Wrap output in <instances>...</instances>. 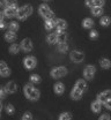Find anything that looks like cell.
Listing matches in <instances>:
<instances>
[{
    "label": "cell",
    "instance_id": "obj_26",
    "mask_svg": "<svg viewBox=\"0 0 111 120\" xmlns=\"http://www.w3.org/2000/svg\"><path fill=\"white\" fill-rule=\"evenodd\" d=\"M20 49H21V46H19L17 44H12L9 46V52L12 54H16V53H19Z\"/></svg>",
    "mask_w": 111,
    "mask_h": 120
},
{
    "label": "cell",
    "instance_id": "obj_19",
    "mask_svg": "<svg viewBox=\"0 0 111 120\" xmlns=\"http://www.w3.org/2000/svg\"><path fill=\"white\" fill-rule=\"evenodd\" d=\"M100 65H101L102 68L108 69V68H110L111 67V61L109 59H107V58H102V59L100 60Z\"/></svg>",
    "mask_w": 111,
    "mask_h": 120
},
{
    "label": "cell",
    "instance_id": "obj_29",
    "mask_svg": "<svg viewBox=\"0 0 111 120\" xmlns=\"http://www.w3.org/2000/svg\"><path fill=\"white\" fill-rule=\"evenodd\" d=\"M58 50H59L60 52H66V51L68 50V45H67V43H60V44L58 45Z\"/></svg>",
    "mask_w": 111,
    "mask_h": 120
},
{
    "label": "cell",
    "instance_id": "obj_23",
    "mask_svg": "<svg viewBox=\"0 0 111 120\" xmlns=\"http://www.w3.org/2000/svg\"><path fill=\"white\" fill-rule=\"evenodd\" d=\"M46 42H48L49 44L58 43V42H57V34H50L48 37H46Z\"/></svg>",
    "mask_w": 111,
    "mask_h": 120
},
{
    "label": "cell",
    "instance_id": "obj_39",
    "mask_svg": "<svg viewBox=\"0 0 111 120\" xmlns=\"http://www.w3.org/2000/svg\"><path fill=\"white\" fill-rule=\"evenodd\" d=\"M104 105H105V107H107L108 110H111V99L110 101H108V102H105Z\"/></svg>",
    "mask_w": 111,
    "mask_h": 120
},
{
    "label": "cell",
    "instance_id": "obj_5",
    "mask_svg": "<svg viewBox=\"0 0 111 120\" xmlns=\"http://www.w3.org/2000/svg\"><path fill=\"white\" fill-rule=\"evenodd\" d=\"M95 72H96L95 66H93V65L86 66V68L83 69V76H84V79L86 80H92L94 77V75H95Z\"/></svg>",
    "mask_w": 111,
    "mask_h": 120
},
{
    "label": "cell",
    "instance_id": "obj_6",
    "mask_svg": "<svg viewBox=\"0 0 111 120\" xmlns=\"http://www.w3.org/2000/svg\"><path fill=\"white\" fill-rule=\"evenodd\" d=\"M36 64H37V60L35 57L32 56H29V57H26L24 60H23V65L27 69H32L36 67Z\"/></svg>",
    "mask_w": 111,
    "mask_h": 120
},
{
    "label": "cell",
    "instance_id": "obj_7",
    "mask_svg": "<svg viewBox=\"0 0 111 120\" xmlns=\"http://www.w3.org/2000/svg\"><path fill=\"white\" fill-rule=\"evenodd\" d=\"M69 58H71L72 61H74V62H81L82 60L84 59V54H83L81 51L74 50V51H72V52H71Z\"/></svg>",
    "mask_w": 111,
    "mask_h": 120
},
{
    "label": "cell",
    "instance_id": "obj_42",
    "mask_svg": "<svg viewBox=\"0 0 111 120\" xmlns=\"http://www.w3.org/2000/svg\"><path fill=\"white\" fill-rule=\"evenodd\" d=\"M4 17H5V14H4L2 12H0V22L4 21Z\"/></svg>",
    "mask_w": 111,
    "mask_h": 120
},
{
    "label": "cell",
    "instance_id": "obj_24",
    "mask_svg": "<svg viewBox=\"0 0 111 120\" xmlns=\"http://www.w3.org/2000/svg\"><path fill=\"white\" fill-rule=\"evenodd\" d=\"M92 14L94 16H100V15L103 14V8L102 7H94L92 8Z\"/></svg>",
    "mask_w": 111,
    "mask_h": 120
},
{
    "label": "cell",
    "instance_id": "obj_16",
    "mask_svg": "<svg viewBox=\"0 0 111 120\" xmlns=\"http://www.w3.org/2000/svg\"><path fill=\"white\" fill-rule=\"evenodd\" d=\"M5 39L7 41V42H14L16 39V35L15 32H13V31H7L6 34H5Z\"/></svg>",
    "mask_w": 111,
    "mask_h": 120
},
{
    "label": "cell",
    "instance_id": "obj_11",
    "mask_svg": "<svg viewBox=\"0 0 111 120\" xmlns=\"http://www.w3.org/2000/svg\"><path fill=\"white\" fill-rule=\"evenodd\" d=\"M4 14H5L6 17L12 19V17L16 16V14H17V8L16 7H6L5 11H4Z\"/></svg>",
    "mask_w": 111,
    "mask_h": 120
},
{
    "label": "cell",
    "instance_id": "obj_2",
    "mask_svg": "<svg viewBox=\"0 0 111 120\" xmlns=\"http://www.w3.org/2000/svg\"><path fill=\"white\" fill-rule=\"evenodd\" d=\"M32 14V7L31 5H26L21 8L17 9V14H16V17L19 20H26L29 15Z\"/></svg>",
    "mask_w": 111,
    "mask_h": 120
},
{
    "label": "cell",
    "instance_id": "obj_12",
    "mask_svg": "<svg viewBox=\"0 0 111 120\" xmlns=\"http://www.w3.org/2000/svg\"><path fill=\"white\" fill-rule=\"evenodd\" d=\"M5 91H6V94H14L17 89V87H16V83L15 82H8L7 84H6V87L4 88Z\"/></svg>",
    "mask_w": 111,
    "mask_h": 120
},
{
    "label": "cell",
    "instance_id": "obj_22",
    "mask_svg": "<svg viewBox=\"0 0 111 120\" xmlns=\"http://www.w3.org/2000/svg\"><path fill=\"white\" fill-rule=\"evenodd\" d=\"M56 27V21L53 19H50V20H45V29L46 30H51Z\"/></svg>",
    "mask_w": 111,
    "mask_h": 120
},
{
    "label": "cell",
    "instance_id": "obj_32",
    "mask_svg": "<svg viewBox=\"0 0 111 120\" xmlns=\"http://www.w3.org/2000/svg\"><path fill=\"white\" fill-rule=\"evenodd\" d=\"M16 2V0H6V7H15Z\"/></svg>",
    "mask_w": 111,
    "mask_h": 120
},
{
    "label": "cell",
    "instance_id": "obj_15",
    "mask_svg": "<svg viewBox=\"0 0 111 120\" xmlns=\"http://www.w3.org/2000/svg\"><path fill=\"white\" fill-rule=\"evenodd\" d=\"M66 34L64 32L63 30H57V42L60 44V43H66Z\"/></svg>",
    "mask_w": 111,
    "mask_h": 120
},
{
    "label": "cell",
    "instance_id": "obj_8",
    "mask_svg": "<svg viewBox=\"0 0 111 120\" xmlns=\"http://www.w3.org/2000/svg\"><path fill=\"white\" fill-rule=\"evenodd\" d=\"M111 99V90H105L101 94L97 95V101H100L101 103H105Z\"/></svg>",
    "mask_w": 111,
    "mask_h": 120
},
{
    "label": "cell",
    "instance_id": "obj_35",
    "mask_svg": "<svg viewBox=\"0 0 111 120\" xmlns=\"http://www.w3.org/2000/svg\"><path fill=\"white\" fill-rule=\"evenodd\" d=\"M86 6L94 8L95 7V0H86Z\"/></svg>",
    "mask_w": 111,
    "mask_h": 120
},
{
    "label": "cell",
    "instance_id": "obj_40",
    "mask_svg": "<svg viewBox=\"0 0 111 120\" xmlns=\"http://www.w3.org/2000/svg\"><path fill=\"white\" fill-rule=\"evenodd\" d=\"M6 27H7V24H6L4 21H2V22H0V29H5Z\"/></svg>",
    "mask_w": 111,
    "mask_h": 120
},
{
    "label": "cell",
    "instance_id": "obj_41",
    "mask_svg": "<svg viewBox=\"0 0 111 120\" xmlns=\"http://www.w3.org/2000/svg\"><path fill=\"white\" fill-rule=\"evenodd\" d=\"M0 7H6V0H0Z\"/></svg>",
    "mask_w": 111,
    "mask_h": 120
},
{
    "label": "cell",
    "instance_id": "obj_36",
    "mask_svg": "<svg viewBox=\"0 0 111 120\" xmlns=\"http://www.w3.org/2000/svg\"><path fill=\"white\" fill-rule=\"evenodd\" d=\"M104 5V0H95V7H102Z\"/></svg>",
    "mask_w": 111,
    "mask_h": 120
},
{
    "label": "cell",
    "instance_id": "obj_38",
    "mask_svg": "<svg viewBox=\"0 0 111 120\" xmlns=\"http://www.w3.org/2000/svg\"><path fill=\"white\" fill-rule=\"evenodd\" d=\"M5 95H6V91L4 88H0V98H4L5 97Z\"/></svg>",
    "mask_w": 111,
    "mask_h": 120
},
{
    "label": "cell",
    "instance_id": "obj_43",
    "mask_svg": "<svg viewBox=\"0 0 111 120\" xmlns=\"http://www.w3.org/2000/svg\"><path fill=\"white\" fill-rule=\"evenodd\" d=\"M1 110H2V104H1V102H0V112H1Z\"/></svg>",
    "mask_w": 111,
    "mask_h": 120
},
{
    "label": "cell",
    "instance_id": "obj_10",
    "mask_svg": "<svg viewBox=\"0 0 111 120\" xmlns=\"http://www.w3.org/2000/svg\"><path fill=\"white\" fill-rule=\"evenodd\" d=\"M11 74V69L8 68V66L6 65L5 61H0V76L6 77Z\"/></svg>",
    "mask_w": 111,
    "mask_h": 120
},
{
    "label": "cell",
    "instance_id": "obj_44",
    "mask_svg": "<svg viewBox=\"0 0 111 120\" xmlns=\"http://www.w3.org/2000/svg\"><path fill=\"white\" fill-rule=\"evenodd\" d=\"M43 1H45V2H48V1H51V0H43Z\"/></svg>",
    "mask_w": 111,
    "mask_h": 120
},
{
    "label": "cell",
    "instance_id": "obj_13",
    "mask_svg": "<svg viewBox=\"0 0 111 120\" xmlns=\"http://www.w3.org/2000/svg\"><path fill=\"white\" fill-rule=\"evenodd\" d=\"M54 21H56V28H57V30H63L64 31L67 28V22L65 20H63V19H56Z\"/></svg>",
    "mask_w": 111,
    "mask_h": 120
},
{
    "label": "cell",
    "instance_id": "obj_21",
    "mask_svg": "<svg viewBox=\"0 0 111 120\" xmlns=\"http://www.w3.org/2000/svg\"><path fill=\"white\" fill-rule=\"evenodd\" d=\"M82 26H83V28L90 29V28H93V26H94V21H93L92 19L87 17V19H84V20H83V22H82Z\"/></svg>",
    "mask_w": 111,
    "mask_h": 120
},
{
    "label": "cell",
    "instance_id": "obj_33",
    "mask_svg": "<svg viewBox=\"0 0 111 120\" xmlns=\"http://www.w3.org/2000/svg\"><path fill=\"white\" fill-rule=\"evenodd\" d=\"M22 120H32V114L30 112H26L22 117Z\"/></svg>",
    "mask_w": 111,
    "mask_h": 120
},
{
    "label": "cell",
    "instance_id": "obj_1",
    "mask_svg": "<svg viewBox=\"0 0 111 120\" xmlns=\"http://www.w3.org/2000/svg\"><path fill=\"white\" fill-rule=\"evenodd\" d=\"M24 95L30 101H37L39 98V91H38V89H36L31 84H26L24 86Z\"/></svg>",
    "mask_w": 111,
    "mask_h": 120
},
{
    "label": "cell",
    "instance_id": "obj_34",
    "mask_svg": "<svg viewBox=\"0 0 111 120\" xmlns=\"http://www.w3.org/2000/svg\"><path fill=\"white\" fill-rule=\"evenodd\" d=\"M89 36H90V38H93V39H96V38L98 37V32H97L96 30H92V31L89 32Z\"/></svg>",
    "mask_w": 111,
    "mask_h": 120
},
{
    "label": "cell",
    "instance_id": "obj_14",
    "mask_svg": "<svg viewBox=\"0 0 111 120\" xmlns=\"http://www.w3.org/2000/svg\"><path fill=\"white\" fill-rule=\"evenodd\" d=\"M81 96H82V91L79 90L78 88H74V89L71 91V98L73 101H79L80 98H81Z\"/></svg>",
    "mask_w": 111,
    "mask_h": 120
},
{
    "label": "cell",
    "instance_id": "obj_37",
    "mask_svg": "<svg viewBox=\"0 0 111 120\" xmlns=\"http://www.w3.org/2000/svg\"><path fill=\"white\" fill-rule=\"evenodd\" d=\"M98 120H110V116H109V114H102V116L98 118Z\"/></svg>",
    "mask_w": 111,
    "mask_h": 120
},
{
    "label": "cell",
    "instance_id": "obj_9",
    "mask_svg": "<svg viewBox=\"0 0 111 120\" xmlns=\"http://www.w3.org/2000/svg\"><path fill=\"white\" fill-rule=\"evenodd\" d=\"M32 43L29 38H24L22 42H21V49L24 51V52H30L32 50Z\"/></svg>",
    "mask_w": 111,
    "mask_h": 120
},
{
    "label": "cell",
    "instance_id": "obj_4",
    "mask_svg": "<svg viewBox=\"0 0 111 120\" xmlns=\"http://www.w3.org/2000/svg\"><path fill=\"white\" fill-rule=\"evenodd\" d=\"M51 76L53 77V79H60V77H63L65 75L67 74V68L66 67H64V66H59V67H56V68H53L52 71H51Z\"/></svg>",
    "mask_w": 111,
    "mask_h": 120
},
{
    "label": "cell",
    "instance_id": "obj_25",
    "mask_svg": "<svg viewBox=\"0 0 111 120\" xmlns=\"http://www.w3.org/2000/svg\"><path fill=\"white\" fill-rule=\"evenodd\" d=\"M100 23H101L103 27H108V26L111 23L110 17H108V16H103V17L100 20Z\"/></svg>",
    "mask_w": 111,
    "mask_h": 120
},
{
    "label": "cell",
    "instance_id": "obj_18",
    "mask_svg": "<svg viewBox=\"0 0 111 120\" xmlns=\"http://www.w3.org/2000/svg\"><path fill=\"white\" fill-rule=\"evenodd\" d=\"M64 90H65V87H64V84L61 82H57V83L54 84V92H56V94L61 95L64 92Z\"/></svg>",
    "mask_w": 111,
    "mask_h": 120
},
{
    "label": "cell",
    "instance_id": "obj_27",
    "mask_svg": "<svg viewBox=\"0 0 111 120\" xmlns=\"http://www.w3.org/2000/svg\"><path fill=\"white\" fill-rule=\"evenodd\" d=\"M72 119V114L69 112H63L59 116V120H71Z\"/></svg>",
    "mask_w": 111,
    "mask_h": 120
},
{
    "label": "cell",
    "instance_id": "obj_3",
    "mask_svg": "<svg viewBox=\"0 0 111 120\" xmlns=\"http://www.w3.org/2000/svg\"><path fill=\"white\" fill-rule=\"evenodd\" d=\"M38 12H39V15H41L42 17H44L45 20L53 19V12L50 9V7L46 6L45 4H43V5H41V6H39Z\"/></svg>",
    "mask_w": 111,
    "mask_h": 120
},
{
    "label": "cell",
    "instance_id": "obj_31",
    "mask_svg": "<svg viewBox=\"0 0 111 120\" xmlns=\"http://www.w3.org/2000/svg\"><path fill=\"white\" fill-rule=\"evenodd\" d=\"M6 112L8 113V114H13L14 112H15V109H14V106L12 104H8L6 106Z\"/></svg>",
    "mask_w": 111,
    "mask_h": 120
},
{
    "label": "cell",
    "instance_id": "obj_20",
    "mask_svg": "<svg viewBox=\"0 0 111 120\" xmlns=\"http://www.w3.org/2000/svg\"><path fill=\"white\" fill-rule=\"evenodd\" d=\"M101 109H102V103L100 101H95V102L92 103V110H93V112L97 113V112L101 111Z\"/></svg>",
    "mask_w": 111,
    "mask_h": 120
},
{
    "label": "cell",
    "instance_id": "obj_30",
    "mask_svg": "<svg viewBox=\"0 0 111 120\" xmlns=\"http://www.w3.org/2000/svg\"><path fill=\"white\" fill-rule=\"evenodd\" d=\"M9 30L11 31H13V32H15L16 30H19V24L16 23V22H12V23H9Z\"/></svg>",
    "mask_w": 111,
    "mask_h": 120
},
{
    "label": "cell",
    "instance_id": "obj_17",
    "mask_svg": "<svg viewBox=\"0 0 111 120\" xmlns=\"http://www.w3.org/2000/svg\"><path fill=\"white\" fill-rule=\"evenodd\" d=\"M75 88H78L79 90H81V91L83 92L84 90L87 89V83H86V81H84V80H79V81H77Z\"/></svg>",
    "mask_w": 111,
    "mask_h": 120
},
{
    "label": "cell",
    "instance_id": "obj_28",
    "mask_svg": "<svg viewBox=\"0 0 111 120\" xmlns=\"http://www.w3.org/2000/svg\"><path fill=\"white\" fill-rule=\"evenodd\" d=\"M30 81H31L32 83H39L41 82V76L37 74H32L30 76Z\"/></svg>",
    "mask_w": 111,
    "mask_h": 120
}]
</instances>
